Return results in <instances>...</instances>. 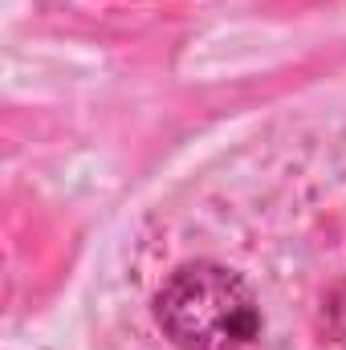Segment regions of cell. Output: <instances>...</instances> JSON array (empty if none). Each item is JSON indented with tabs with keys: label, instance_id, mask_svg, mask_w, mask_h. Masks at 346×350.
Here are the masks:
<instances>
[{
	"label": "cell",
	"instance_id": "cell-1",
	"mask_svg": "<svg viewBox=\"0 0 346 350\" xmlns=\"http://www.w3.org/2000/svg\"><path fill=\"white\" fill-rule=\"evenodd\" d=\"M155 318L179 350L245 347L261 326L253 289L237 273L208 261L175 269L155 297Z\"/></svg>",
	"mask_w": 346,
	"mask_h": 350
}]
</instances>
